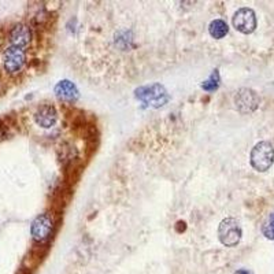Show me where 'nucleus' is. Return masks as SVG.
I'll list each match as a JSON object with an SVG mask.
<instances>
[{"label":"nucleus","mask_w":274,"mask_h":274,"mask_svg":"<svg viewBox=\"0 0 274 274\" xmlns=\"http://www.w3.org/2000/svg\"><path fill=\"white\" fill-rule=\"evenodd\" d=\"M219 82H221V77H219L218 70H214L211 73V75L202 84V88L207 91V92H214L217 91L219 87Z\"/></svg>","instance_id":"12"},{"label":"nucleus","mask_w":274,"mask_h":274,"mask_svg":"<svg viewBox=\"0 0 274 274\" xmlns=\"http://www.w3.org/2000/svg\"><path fill=\"white\" fill-rule=\"evenodd\" d=\"M26 61L25 56V51L18 47H8L3 54V66L4 70L10 74H15L18 73L21 68H23Z\"/></svg>","instance_id":"5"},{"label":"nucleus","mask_w":274,"mask_h":274,"mask_svg":"<svg viewBox=\"0 0 274 274\" xmlns=\"http://www.w3.org/2000/svg\"><path fill=\"white\" fill-rule=\"evenodd\" d=\"M233 26L241 33H252L255 27H256V17H255L253 10L247 8V7L237 10L234 17H233Z\"/></svg>","instance_id":"6"},{"label":"nucleus","mask_w":274,"mask_h":274,"mask_svg":"<svg viewBox=\"0 0 274 274\" xmlns=\"http://www.w3.org/2000/svg\"><path fill=\"white\" fill-rule=\"evenodd\" d=\"M251 166L255 170L266 171L274 162V147L269 141H260L251 151Z\"/></svg>","instance_id":"2"},{"label":"nucleus","mask_w":274,"mask_h":274,"mask_svg":"<svg viewBox=\"0 0 274 274\" xmlns=\"http://www.w3.org/2000/svg\"><path fill=\"white\" fill-rule=\"evenodd\" d=\"M136 97L154 109L162 107L163 104L169 102L167 91L160 84H152V85H145V87L137 88Z\"/></svg>","instance_id":"1"},{"label":"nucleus","mask_w":274,"mask_h":274,"mask_svg":"<svg viewBox=\"0 0 274 274\" xmlns=\"http://www.w3.org/2000/svg\"><path fill=\"white\" fill-rule=\"evenodd\" d=\"M234 104L241 113H251L259 104V96L252 89L243 88L234 96Z\"/></svg>","instance_id":"7"},{"label":"nucleus","mask_w":274,"mask_h":274,"mask_svg":"<svg viewBox=\"0 0 274 274\" xmlns=\"http://www.w3.org/2000/svg\"><path fill=\"white\" fill-rule=\"evenodd\" d=\"M208 32L211 34V37L214 39H222L225 37L228 32H229V27L225 21L222 20H214L208 26Z\"/></svg>","instance_id":"11"},{"label":"nucleus","mask_w":274,"mask_h":274,"mask_svg":"<svg viewBox=\"0 0 274 274\" xmlns=\"http://www.w3.org/2000/svg\"><path fill=\"white\" fill-rule=\"evenodd\" d=\"M54 230V218L51 214L44 212L36 217L30 226V233L34 241H46Z\"/></svg>","instance_id":"4"},{"label":"nucleus","mask_w":274,"mask_h":274,"mask_svg":"<svg viewBox=\"0 0 274 274\" xmlns=\"http://www.w3.org/2000/svg\"><path fill=\"white\" fill-rule=\"evenodd\" d=\"M55 95L56 97L62 100V102L73 103L78 99V89L75 87L74 84L68 80H63V81L58 82L56 87H55Z\"/></svg>","instance_id":"10"},{"label":"nucleus","mask_w":274,"mask_h":274,"mask_svg":"<svg viewBox=\"0 0 274 274\" xmlns=\"http://www.w3.org/2000/svg\"><path fill=\"white\" fill-rule=\"evenodd\" d=\"M263 233L266 234L267 239H274V212L270 215V219L263 228Z\"/></svg>","instance_id":"13"},{"label":"nucleus","mask_w":274,"mask_h":274,"mask_svg":"<svg viewBox=\"0 0 274 274\" xmlns=\"http://www.w3.org/2000/svg\"><path fill=\"white\" fill-rule=\"evenodd\" d=\"M237 274H250V273H248V272H246V270H239V272H237Z\"/></svg>","instance_id":"14"},{"label":"nucleus","mask_w":274,"mask_h":274,"mask_svg":"<svg viewBox=\"0 0 274 274\" xmlns=\"http://www.w3.org/2000/svg\"><path fill=\"white\" fill-rule=\"evenodd\" d=\"M218 237L226 247L237 246L241 240V228L237 219L225 218L218 228Z\"/></svg>","instance_id":"3"},{"label":"nucleus","mask_w":274,"mask_h":274,"mask_svg":"<svg viewBox=\"0 0 274 274\" xmlns=\"http://www.w3.org/2000/svg\"><path fill=\"white\" fill-rule=\"evenodd\" d=\"M32 40V32L30 27L25 23H18L11 29L10 32V41L13 44V47H18L23 49L29 46V43Z\"/></svg>","instance_id":"8"},{"label":"nucleus","mask_w":274,"mask_h":274,"mask_svg":"<svg viewBox=\"0 0 274 274\" xmlns=\"http://www.w3.org/2000/svg\"><path fill=\"white\" fill-rule=\"evenodd\" d=\"M56 119H58V113L55 110L54 106L51 104H44L39 107V110L36 111L34 114V121L36 123L41 126V128H52L55 123H56Z\"/></svg>","instance_id":"9"}]
</instances>
